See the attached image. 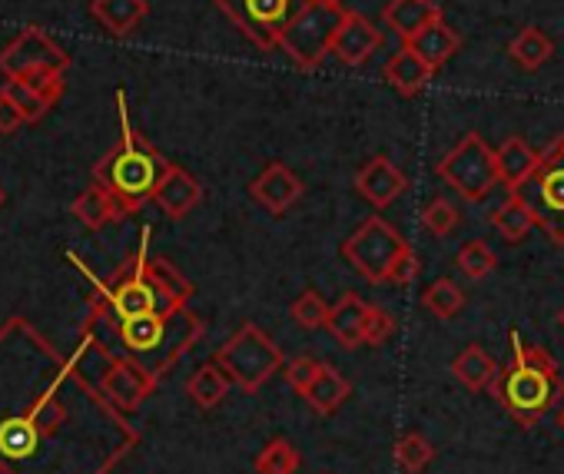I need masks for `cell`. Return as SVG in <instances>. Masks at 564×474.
<instances>
[{"label":"cell","instance_id":"7c38bea8","mask_svg":"<svg viewBox=\"0 0 564 474\" xmlns=\"http://www.w3.org/2000/svg\"><path fill=\"white\" fill-rule=\"evenodd\" d=\"M249 196L272 216H282L300 196H303V179L286 166V163H269L252 183Z\"/></svg>","mask_w":564,"mask_h":474},{"label":"cell","instance_id":"7bdbcfd3","mask_svg":"<svg viewBox=\"0 0 564 474\" xmlns=\"http://www.w3.org/2000/svg\"><path fill=\"white\" fill-rule=\"evenodd\" d=\"M326 4H336V8H346V0H326Z\"/></svg>","mask_w":564,"mask_h":474},{"label":"cell","instance_id":"8fae6325","mask_svg":"<svg viewBox=\"0 0 564 474\" xmlns=\"http://www.w3.org/2000/svg\"><path fill=\"white\" fill-rule=\"evenodd\" d=\"M153 388H156V372L133 359H110V365L100 378V392L123 411L140 408Z\"/></svg>","mask_w":564,"mask_h":474},{"label":"cell","instance_id":"ac0fdd59","mask_svg":"<svg viewBox=\"0 0 564 474\" xmlns=\"http://www.w3.org/2000/svg\"><path fill=\"white\" fill-rule=\"evenodd\" d=\"M90 14L110 37H127L150 14V0H94Z\"/></svg>","mask_w":564,"mask_h":474},{"label":"cell","instance_id":"d590c367","mask_svg":"<svg viewBox=\"0 0 564 474\" xmlns=\"http://www.w3.org/2000/svg\"><path fill=\"white\" fill-rule=\"evenodd\" d=\"M422 229H429L432 235H448V232H455V229H458V209H455L445 196L432 199V202L425 206V212H422Z\"/></svg>","mask_w":564,"mask_h":474},{"label":"cell","instance_id":"b9f144b4","mask_svg":"<svg viewBox=\"0 0 564 474\" xmlns=\"http://www.w3.org/2000/svg\"><path fill=\"white\" fill-rule=\"evenodd\" d=\"M0 474H18V471H14V467H11L8 461H0Z\"/></svg>","mask_w":564,"mask_h":474},{"label":"cell","instance_id":"9c48e42d","mask_svg":"<svg viewBox=\"0 0 564 474\" xmlns=\"http://www.w3.org/2000/svg\"><path fill=\"white\" fill-rule=\"evenodd\" d=\"M67 67H70V54L54 37H47L41 27H28L14 44L4 47V54H0V74L8 80L67 74Z\"/></svg>","mask_w":564,"mask_h":474},{"label":"cell","instance_id":"4316f807","mask_svg":"<svg viewBox=\"0 0 564 474\" xmlns=\"http://www.w3.org/2000/svg\"><path fill=\"white\" fill-rule=\"evenodd\" d=\"M229 385H232V378L223 372V365H219V362H206V365H199V368L193 372V378L186 382V395H189L203 411H209V408H216V405L229 395Z\"/></svg>","mask_w":564,"mask_h":474},{"label":"cell","instance_id":"7402d4cb","mask_svg":"<svg viewBox=\"0 0 564 474\" xmlns=\"http://www.w3.org/2000/svg\"><path fill=\"white\" fill-rule=\"evenodd\" d=\"M352 395V385H349V378L336 368V365H319V372H316V378H313V385L303 392V398L319 411V415H336L343 405H346V398Z\"/></svg>","mask_w":564,"mask_h":474},{"label":"cell","instance_id":"1f68e13d","mask_svg":"<svg viewBox=\"0 0 564 474\" xmlns=\"http://www.w3.org/2000/svg\"><path fill=\"white\" fill-rule=\"evenodd\" d=\"M0 93H4L18 110H21V117L28 120V123H37L54 103L44 97V93H37L28 80H8L4 87H0Z\"/></svg>","mask_w":564,"mask_h":474},{"label":"cell","instance_id":"4dcf8cb0","mask_svg":"<svg viewBox=\"0 0 564 474\" xmlns=\"http://www.w3.org/2000/svg\"><path fill=\"white\" fill-rule=\"evenodd\" d=\"M300 464L303 458L286 438H272L256 458V474H296Z\"/></svg>","mask_w":564,"mask_h":474},{"label":"cell","instance_id":"d4e9b609","mask_svg":"<svg viewBox=\"0 0 564 474\" xmlns=\"http://www.w3.org/2000/svg\"><path fill=\"white\" fill-rule=\"evenodd\" d=\"M452 372H455V378L465 385V388H471V392H481V388H491V382L498 378V362L481 349V345H465L462 352H458V359L452 362Z\"/></svg>","mask_w":564,"mask_h":474},{"label":"cell","instance_id":"5bb4252c","mask_svg":"<svg viewBox=\"0 0 564 474\" xmlns=\"http://www.w3.org/2000/svg\"><path fill=\"white\" fill-rule=\"evenodd\" d=\"M382 47V34L379 27L356 14V11H346V21L343 27L336 31V41H333V54L346 64V67H362L376 51Z\"/></svg>","mask_w":564,"mask_h":474},{"label":"cell","instance_id":"f6af8a7d","mask_svg":"<svg viewBox=\"0 0 564 474\" xmlns=\"http://www.w3.org/2000/svg\"><path fill=\"white\" fill-rule=\"evenodd\" d=\"M8 202V192H4V186H0V206H4Z\"/></svg>","mask_w":564,"mask_h":474},{"label":"cell","instance_id":"30bf717a","mask_svg":"<svg viewBox=\"0 0 564 474\" xmlns=\"http://www.w3.org/2000/svg\"><path fill=\"white\" fill-rule=\"evenodd\" d=\"M107 309H110L113 322L133 319V316H143V312H180V309H170L166 306V299L160 296V289L143 273V256L133 263V269L127 276H120L107 289Z\"/></svg>","mask_w":564,"mask_h":474},{"label":"cell","instance_id":"ffe728a7","mask_svg":"<svg viewBox=\"0 0 564 474\" xmlns=\"http://www.w3.org/2000/svg\"><path fill=\"white\" fill-rule=\"evenodd\" d=\"M498 173H501V183L508 186V192H518L538 169V153L521 140V136H508L498 150Z\"/></svg>","mask_w":564,"mask_h":474},{"label":"cell","instance_id":"f546056e","mask_svg":"<svg viewBox=\"0 0 564 474\" xmlns=\"http://www.w3.org/2000/svg\"><path fill=\"white\" fill-rule=\"evenodd\" d=\"M422 306L435 316V319H455L462 309H465V289L452 279H435L425 296H422Z\"/></svg>","mask_w":564,"mask_h":474},{"label":"cell","instance_id":"2e32d148","mask_svg":"<svg viewBox=\"0 0 564 474\" xmlns=\"http://www.w3.org/2000/svg\"><path fill=\"white\" fill-rule=\"evenodd\" d=\"M442 11L435 0H389L386 11H382V21L392 27V34L409 44L415 34H422L432 21H438Z\"/></svg>","mask_w":564,"mask_h":474},{"label":"cell","instance_id":"7a4b0ae2","mask_svg":"<svg viewBox=\"0 0 564 474\" xmlns=\"http://www.w3.org/2000/svg\"><path fill=\"white\" fill-rule=\"evenodd\" d=\"M117 107H120V130H123V136L94 166V183L110 189L113 199L123 206V212H137L143 202H150L156 196V186L166 176L170 159L133 130L123 90L117 93Z\"/></svg>","mask_w":564,"mask_h":474},{"label":"cell","instance_id":"4fadbf2b","mask_svg":"<svg viewBox=\"0 0 564 474\" xmlns=\"http://www.w3.org/2000/svg\"><path fill=\"white\" fill-rule=\"evenodd\" d=\"M356 189H359V196L369 202V206H376V209H386V206H392L405 189H409V176L389 159V156H372L359 173H356Z\"/></svg>","mask_w":564,"mask_h":474},{"label":"cell","instance_id":"74e56055","mask_svg":"<svg viewBox=\"0 0 564 474\" xmlns=\"http://www.w3.org/2000/svg\"><path fill=\"white\" fill-rule=\"evenodd\" d=\"M319 365H323V362H316L313 355H303V359L290 362V365H286V382H290V388H296V392L303 395V392L313 385V378H316Z\"/></svg>","mask_w":564,"mask_h":474},{"label":"cell","instance_id":"cb8c5ba5","mask_svg":"<svg viewBox=\"0 0 564 474\" xmlns=\"http://www.w3.org/2000/svg\"><path fill=\"white\" fill-rule=\"evenodd\" d=\"M74 216L87 225V229H104L113 219H123V206L113 199L110 189H104L100 183L87 186L77 199H74Z\"/></svg>","mask_w":564,"mask_h":474},{"label":"cell","instance_id":"e0dca14e","mask_svg":"<svg viewBox=\"0 0 564 474\" xmlns=\"http://www.w3.org/2000/svg\"><path fill=\"white\" fill-rule=\"evenodd\" d=\"M366 316H369V306H366L359 296L346 293V296L329 309L326 329L336 335V342H339L343 349H359V345H366Z\"/></svg>","mask_w":564,"mask_h":474},{"label":"cell","instance_id":"6da1fadb","mask_svg":"<svg viewBox=\"0 0 564 474\" xmlns=\"http://www.w3.org/2000/svg\"><path fill=\"white\" fill-rule=\"evenodd\" d=\"M491 395L521 428H534L564 398V375L541 345L511 332V362L498 368Z\"/></svg>","mask_w":564,"mask_h":474},{"label":"cell","instance_id":"f1b7e54d","mask_svg":"<svg viewBox=\"0 0 564 474\" xmlns=\"http://www.w3.org/2000/svg\"><path fill=\"white\" fill-rule=\"evenodd\" d=\"M508 54H511V60H514L521 70H538V67H544V64L551 60L554 44H551V37H547L544 31H538V27H521V31L514 34V41L508 44Z\"/></svg>","mask_w":564,"mask_h":474},{"label":"cell","instance_id":"484cf974","mask_svg":"<svg viewBox=\"0 0 564 474\" xmlns=\"http://www.w3.org/2000/svg\"><path fill=\"white\" fill-rule=\"evenodd\" d=\"M143 273L150 276V283L160 289V296L166 299L170 309H186L189 296L196 293L189 279L180 276V269L170 260H143Z\"/></svg>","mask_w":564,"mask_h":474},{"label":"cell","instance_id":"277c9868","mask_svg":"<svg viewBox=\"0 0 564 474\" xmlns=\"http://www.w3.org/2000/svg\"><path fill=\"white\" fill-rule=\"evenodd\" d=\"M346 21V8L326 4V0H303V8L282 31V54H286L300 70H316L329 54L336 31Z\"/></svg>","mask_w":564,"mask_h":474},{"label":"cell","instance_id":"bcb514c9","mask_svg":"<svg viewBox=\"0 0 564 474\" xmlns=\"http://www.w3.org/2000/svg\"><path fill=\"white\" fill-rule=\"evenodd\" d=\"M557 322H561V326H564V309H561V316H557Z\"/></svg>","mask_w":564,"mask_h":474},{"label":"cell","instance_id":"52a82bcc","mask_svg":"<svg viewBox=\"0 0 564 474\" xmlns=\"http://www.w3.org/2000/svg\"><path fill=\"white\" fill-rule=\"evenodd\" d=\"M438 176L468 202L485 199L498 183V156L495 150L481 140V133H465L462 143L455 150L445 153V159L438 163Z\"/></svg>","mask_w":564,"mask_h":474},{"label":"cell","instance_id":"ab89813d","mask_svg":"<svg viewBox=\"0 0 564 474\" xmlns=\"http://www.w3.org/2000/svg\"><path fill=\"white\" fill-rule=\"evenodd\" d=\"M28 120L21 117V110L4 97V93H0V136H11V133H18L21 126H24Z\"/></svg>","mask_w":564,"mask_h":474},{"label":"cell","instance_id":"60d3db41","mask_svg":"<svg viewBox=\"0 0 564 474\" xmlns=\"http://www.w3.org/2000/svg\"><path fill=\"white\" fill-rule=\"evenodd\" d=\"M422 273V266H419V256H415V250L395 266V273H392V279L389 283H395V286H409V283H415V276Z\"/></svg>","mask_w":564,"mask_h":474},{"label":"cell","instance_id":"9a60e30c","mask_svg":"<svg viewBox=\"0 0 564 474\" xmlns=\"http://www.w3.org/2000/svg\"><path fill=\"white\" fill-rule=\"evenodd\" d=\"M153 202H156L170 219H183V216H189V212L203 202V186H199V179H196L193 173H186L183 166L170 163L166 176H163L160 186H156Z\"/></svg>","mask_w":564,"mask_h":474},{"label":"cell","instance_id":"ba28073f","mask_svg":"<svg viewBox=\"0 0 564 474\" xmlns=\"http://www.w3.org/2000/svg\"><path fill=\"white\" fill-rule=\"evenodd\" d=\"M216 8L239 27L242 37L269 54L279 47L282 31L303 8V0H216Z\"/></svg>","mask_w":564,"mask_h":474},{"label":"cell","instance_id":"8d00e7d4","mask_svg":"<svg viewBox=\"0 0 564 474\" xmlns=\"http://www.w3.org/2000/svg\"><path fill=\"white\" fill-rule=\"evenodd\" d=\"M395 332V319L382 309V306H369V316H366V345L379 349L392 339Z\"/></svg>","mask_w":564,"mask_h":474},{"label":"cell","instance_id":"5b68a950","mask_svg":"<svg viewBox=\"0 0 564 474\" xmlns=\"http://www.w3.org/2000/svg\"><path fill=\"white\" fill-rule=\"evenodd\" d=\"M412 253L402 232L382 216H369L343 243V260L369 283H389L395 266Z\"/></svg>","mask_w":564,"mask_h":474},{"label":"cell","instance_id":"ee69618b","mask_svg":"<svg viewBox=\"0 0 564 474\" xmlns=\"http://www.w3.org/2000/svg\"><path fill=\"white\" fill-rule=\"evenodd\" d=\"M557 425H561V431H564V408L557 411Z\"/></svg>","mask_w":564,"mask_h":474},{"label":"cell","instance_id":"d6a6232c","mask_svg":"<svg viewBox=\"0 0 564 474\" xmlns=\"http://www.w3.org/2000/svg\"><path fill=\"white\" fill-rule=\"evenodd\" d=\"M435 458V448L419 434V431H409L395 441V461L405 474H419L432 464Z\"/></svg>","mask_w":564,"mask_h":474},{"label":"cell","instance_id":"836d02e7","mask_svg":"<svg viewBox=\"0 0 564 474\" xmlns=\"http://www.w3.org/2000/svg\"><path fill=\"white\" fill-rule=\"evenodd\" d=\"M495 266H498L495 253H491L485 243H478V240H471V243H465V246L458 250V269H462L468 279H475V283H481L485 276H491Z\"/></svg>","mask_w":564,"mask_h":474},{"label":"cell","instance_id":"7dc6e473","mask_svg":"<svg viewBox=\"0 0 564 474\" xmlns=\"http://www.w3.org/2000/svg\"><path fill=\"white\" fill-rule=\"evenodd\" d=\"M326 474H329V471H326Z\"/></svg>","mask_w":564,"mask_h":474},{"label":"cell","instance_id":"e575fe53","mask_svg":"<svg viewBox=\"0 0 564 474\" xmlns=\"http://www.w3.org/2000/svg\"><path fill=\"white\" fill-rule=\"evenodd\" d=\"M329 309H333V306H326V299H323L319 293L306 289V293L293 302L290 316H293L296 326H303V329H323V326L329 322Z\"/></svg>","mask_w":564,"mask_h":474},{"label":"cell","instance_id":"3957f363","mask_svg":"<svg viewBox=\"0 0 564 474\" xmlns=\"http://www.w3.org/2000/svg\"><path fill=\"white\" fill-rule=\"evenodd\" d=\"M223 365V372L232 378V385H239L246 395H256L282 365V349L256 326V322H242L219 349L216 359Z\"/></svg>","mask_w":564,"mask_h":474},{"label":"cell","instance_id":"44dd1931","mask_svg":"<svg viewBox=\"0 0 564 474\" xmlns=\"http://www.w3.org/2000/svg\"><path fill=\"white\" fill-rule=\"evenodd\" d=\"M409 47H412L432 70H438V67H445V64L462 51V37L438 18V21H432L422 34H415V37L409 41Z\"/></svg>","mask_w":564,"mask_h":474},{"label":"cell","instance_id":"8992f818","mask_svg":"<svg viewBox=\"0 0 564 474\" xmlns=\"http://www.w3.org/2000/svg\"><path fill=\"white\" fill-rule=\"evenodd\" d=\"M518 192L534 206L538 225L547 232V240L564 246V133L538 153V169Z\"/></svg>","mask_w":564,"mask_h":474},{"label":"cell","instance_id":"d6986e66","mask_svg":"<svg viewBox=\"0 0 564 474\" xmlns=\"http://www.w3.org/2000/svg\"><path fill=\"white\" fill-rule=\"evenodd\" d=\"M432 74H435V70H432L409 44H402V51L392 54V60L386 64V80H389V87H392L395 93H402V97L422 93V90L429 87Z\"/></svg>","mask_w":564,"mask_h":474},{"label":"cell","instance_id":"83f0119b","mask_svg":"<svg viewBox=\"0 0 564 474\" xmlns=\"http://www.w3.org/2000/svg\"><path fill=\"white\" fill-rule=\"evenodd\" d=\"M41 444V428L34 418H4L0 421V454L8 461H24L37 451Z\"/></svg>","mask_w":564,"mask_h":474},{"label":"cell","instance_id":"f35d334b","mask_svg":"<svg viewBox=\"0 0 564 474\" xmlns=\"http://www.w3.org/2000/svg\"><path fill=\"white\" fill-rule=\"evenodd\" d=\"M31 418H34V425L41 428V434H51V431L64 421V408H61L54 398H44V401L31 411Z\"/></svg>","mask_w":564,"mask_h":474},{"label":"cell","instance_id":"603a6c76","mask_svg":"<svg viewBox=\"0 0 564 474\" xmlns=\"http://www.w3.org/2000/svg\"><path fill=\"white\" fill-rule=\"evenodd\" d=\"M491 222H495V229H498V235H501L505 243H521L524 235L538 225V216H534V206L521 192H511L491 212Z\"/></svg>","mask_w":564,"mask_h":474}]
</instances>
